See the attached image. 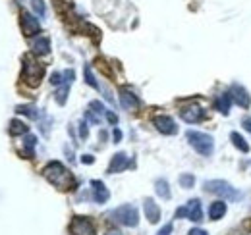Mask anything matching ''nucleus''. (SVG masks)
Here are the masks:
<instances>
[{
    "instance_id": "33",
    "label": "nucleus",
    "mask_w": 251,
    "mask_h": 235,
    "mask_svg": "<svg viewBox=\"0 0 251 235\" xmlns=\"http://www.w3.org/2000/svg\"><path fill=\"white\" fill-rule=\"evenodd\" d=\"M170 234H172V224H166V226H164L157 235H170Z\"/></svg>"
},
{
    "instance_id": "20",
    "label": "nucleus",
    "mask_w": 251,
    "mask_h": 235,
    "mask_svg": "<svg viewBox=\"0 0 251 235\" xmlns=\"http://www.w3.org/2000/svg\"><path fill=\"white\" fill-rule=\"evenodd\" d=\"M8 131H10V135H25V133L29 131V127H27V123H24L22 119H12Z\"/></svg>"
},
{
    "instance_id": "4",
    "label": "nucleus",
    "mask_w": 251,
    "mask_h": 235,
    "mask_svg": "<svg viewBox=\"0 0 251 235\" xmlns=\"http://www.w3.org/2000/svg\"><path fill=\"white\" fill-rule=\"evenodd\" d=\"M43 75H45V66L39 64V62H35V60H31L29 56H25V58H24V71H22L24 81H25L27 85H31V87H37V85L41 83Z\"/></svg>"
},
{
    "instance_id": "5",
    "label": "nucleus",
    "mask_w": 251,
    "mask_h": 235,
    "mask_svg": "<svg viewBox=\"0 0 251 235\" xmlns=\"http://www.w3.org/2000/svg\"><path fill=\"white\" fill-rule=\"evenodd\" d=\"M112 218L122 224V226H127V228H135L139 224V214H137V208L131 205H124L120 208H116L112 212Z\"/></svg>"
},
{
    "instance_id": "14",
    "label": "nucleus",
    "mask_w": 251,
    "mask_h": 235,
    "mask_svg": "<svg viewBox=\"0 0 251 235\" xmlns=\"http://www.w3.org/2000/svg\"><path fill=\"white\" fill-rule=\"evenodd\" d=\"M120 102H122V106L126 110H137L139 108V98L127 87L120 89Z\"/></svg>"
},
{
    "instance_id": "18",
    "label": "nucleus",
    "mask_w": 251,
    "mask_h": 235,
    "mask_svg": "<svg viewBox=\"0 0 251 235\" xmlns=\"http://www.w3.org/2000/svg\"><path fill=\"white\" fill-rule=\"evenodd\" d=\"M224 214H226V203H224V201H215V203H211V206H209V220L217 222Z\"/></svg>"
},
{
    "instance_id": "6",
    "label": "nucleus",
    "mask_w": 251,
    "mask_h": 235,
    "mask_svg": "<svg viewBox=\"0 0 251 235\" xmlns=\"http://www.w3.org/2000/svg\"><path fill=\"white\" fill-rule=\"evenodd\" d=\"M176 218H189L191 222H201V218H203L201 201H199V199H193V201H189L186 206L178 208V210H176Z\"/></svg>"
},
{
    "instance_id": "38",
    "label": "nucleus",
    "mask_w": 251,
    "mask_h": 235,
    "mask_svg": "<svg viewBox=\"0 0 251 235\" xmlns=\"http://www.w3.org/2000/svg\"><path fill=\"white\" fill-rule=\"evenodd\" d=\"M106 235H122V234H120V232H108Z\"/></svg>"
},
{
    "instance_id": "16",
    "label": "nucleus",
    "mask_w": 251,
    "mask_h": 235,
    "mask_svg": "<svg viewBox=\"0 0 251 235\" xmlns=\"http://www.w3.org/2000/svg\"><path fill=\"white\" fill-rule=\"evenodd\" d=\"M143 210H145V216H147V220L151 224H157L158 220H160V208H158V205L153 199H145Z\"/></svg>"
},
{
    "instance_id": "36",
    "label": "nucleus",
    "mask_w": 251,
    "mask_h": 235,
    "mask_svg": "<svg viewBox=\"0 0 251 235\" xmlns=\"http://www.w3.org/2000/svg\"><path fill=\"white\" fill-rule=\"evenodd\" d=\"M189 235H209L205 230H201V228H193L191 232H189Z\"/></svg>"
},
{
    "instance_id": "29",
    "label": "nucleus",
    "mask_w": 251,
    "mask_h": 235,
    "mask_svg": "<svg viewBox=\"0 0 251 235\" xmlns=\"http://www.w3.org/2000/svg\"><path fill=\"white\" fill-rule=\"evenodd\" d=\"M89 106H91V110H97V114H104V112H106V110L102 108V104H100L99 100H93V102H91Z\"/></svg>"
},
{
    "instance_id": "32",
    "label": "nucleus",
    "mask_w": 251,
    "mask_h": 235,
    "mask_svg": "<svg viewBox=\"0 0 251 235\" xmlns=\"http://www.w3.org/2000/svg\"><path fill=\"white\" fill-rule=\"evenodd\" d=\"M85 119H89V121H93V123H99V121H100V118L95 116V112H91V110L85 112Z\"/></svg>"
},
{
    "instance_id": "19",
    "label": "nucleus",
    "mask_w": 251,
    "mask_h": 235,
    "mask_svg": "<svg viewBox=\"0 0 251 235\" xmlns=\"http://www.w3.org/2000/svg\"><path fill=\"white\" fill-rule=\"evenodd\" d=\"M230 106H232V96H230V93H226V94H219V96L215 98V108L219 110L220 114H228Z\"/></svg>"
},
{
    "instance_id": "30",
    "label": "nucleus",
    "mask_w": 251,
    "mask_h": 235,
    "mask_svg": "<svg viewBox=\"0 0 251 235\" xmlns=\"http://www.w3.org/2000/svg\"><path fill=\"white\" fill-rule=\"evenodd\" d=\"M87 135H89V129H87V123H85V121H81V123H79V137H81V139H85Z\"/></svg>"
},
{
    "instance_id": "1",
    "label": "nucleus",
    "mask_w": 251,
    "mask_h": 235,
    "mask_svg": "<svg viewBox=\"0 0 251 235\" xmlns=\"http://www.w3.org/2000/svg\"><path fill=\"white\" fill-rule=\"evenodd\" d=\"M43 176L60 191H70V189L75 187L74 176L70 174V170L64 168V164H60V162H49L45 166V170H43Z\"/></svg>"
},
{
    "instance_id": "24",
    "label": "nucleus",
    "mask_w": 251,
    "mask_h": 235,
    "mask_svg": "<svg viewBox=\"0 0 251 235\" xmlns=\"http://www.w3.org/2000/svg\"><path fill=\"white\" fill-rule=\"evenodd\" d=\"M16 110H18L20 114H24V116L33 118V119H37V118H39V110H37L35 106H18Z\"/></svg>"
},
{
    "instance_id": "9",
    "label": "nucleus",
    "mask_w": 251,
    "mask_h": 235,
    "mask_svg": "<svg viewBox=\"0 0 251 235\" xmlns=\"http://www.w3.org/2000/svg\"><path fill=\"white\" fill-rule=\"evenodd\" d=\"M180 118H182L184 121H188V123H197V121H201V119L205 118V112H203V108L197 106V104H188V106H184V108L180 110Z\"/></svg>"
},
{
    "instance_id": "11",
    "label": "nucleus",
    "mask_w": 251,
    "mask_h": 235,
    "mask_svg": "<svg viewBox=\"0 0 251 235\" xmlns=\"http://www.w3.org/2000/svg\"><path fill=\"white\" fill-rule=\"evenodd\" d=\"M153 123H155V127H157L162 135H174V133L178 131L174 119L168 116H157L155 119H153Z\"/></svg>"
},
{
    "instance_id": "13",
    "label": "nucleus",
    "mask_w": 251,
    "mask_h": 235,
    "mask_svg": "<svg viewBox=\"0 0 251 235\" xmlns=\"http://www.w3.org/2000/svg\"><path fill=\"white\" fill-rule=\"evenodd\" d=\"M129 166H131L129 158L126 156L124 152H118V154H114V156H112V160H110L108 174H118V172H122V170L129 168Z\"/></svg>"
},
{
    "instance_id": "26",
    "label": "nucleus",
    "mask_w": 251,
    "mask_h": 235,
    "mask_svg": "<svg viewBox=\"0 0 251 235\" xmlns=\"http://www.w3.org/2000/svg\"><path fill=\"white\" fill-rule=\"evenodd\" d=\"M24 143H25V148H27V154L31 156V154H33V147L37 145V137H35V135H27Z\"/></svg>"
},
{
    "instance_id": "12",
    "label": "nucleus",
    "mask_w": 251,
    "mask_h": 235,
    "mask_svg": "<svg viewBox=\"0 0 251 235\" xmlns=\"http://www.w3.org/2000/svg\"><path fill=\"white\" fill-rule=\"evenodd\" d=\"M62 75H64V83L60 85V89L56 91V102H58L60 106L66 104L68 91H70V85H72V81H74V70H66Z\"/></svg>"
},
{
    "instance_id": "3",
    "label": "nucleus",
    "mask_w": 251,
    "mask_h": 235,
    "mask_svg": "<svg viewBox=\"0 0 251 235\" xmlns=\"http://www.w3.org/2000/svg\"><path fill=\"white\" fill-rule=\"evenodd\" d=\"M188 141L189 145L195 148L201 156H211L215 150V141L211 135L201 133V131H188Z\"/></svg>"
},
{
    "instance_id": "27",
    "label": "nucleus",
    "mask_w": 251,
    "mask_h": 235,
    "mask_svg": "<svg viewBox=\"0 0 251 235\" xmlns=\"http://www.w3.org/2000/svg\"><path fill=\"white\" fill-rule=\"evenodd\" d=\"M31 4H33V8H35V12L43 18L45 16V12H47V8H45V2L43 0H31Z\"/></svg>"
},
{
    "instance_id": "34",
    "label": "nucleus",
    "mask_w": 251,
    "mask_h": 235,
    "mask_svg": "<svg viewBox=\"0 0 251 235\" xmlns=\"http://www.w3.org/2000/svg\"><path fill=\"white\" fill-rule=\"evenodd\" d=\"M112 139H114V143H118V141L122 139V131H120L118 127H114V131H112Z\"/></svg>"
},
{
    "instance_id": "21",
    "label": "nucleus",
    "mask_w": 251,
    "mask_h": 235,
    "mask_svg": "<svg viewBox=\"0 0 251 235\" xmlns=\"http://www.w3.org/2000/svg\"><path fill=\"white\" fill-rule=\"evenodd\" d=\"M155 191H157V195L160 199H170L172 197V193H170V187H168V181L166 179H157L155 181Z\"/></svg>"
},
{
    "instance_id": "15",
    "label": "nucleus",
    "mask_w": 251,
    "mask_h": 235,
    "mask_svg": "<svg viewBox=\"0 0 251 235\" xmlns=\"http://www.w3.org/2000/svg\"><path fill=\"white\" fill-rule=\"evenodd\" d=\"M91 187H93V199H95V203L102 205V203H106V201H108L110 193H108V189H106V185H104L102 181H99V179H93V181H91Z\"/></svg>"
},
{
    "instance_id": "23",
    "label": "nucleus",
    "mask_w": 251,
    "mask_h": 235,
    "mask_svg": "<svg viewBox=\"0 0 251 235\" xmlns=\"http://www.w3.org/2000/svg\"><path fill=\"white\" fill-rule=\"evenodd\" d=\"M83 73H85V81H87V85L89 87H93L99 91V83H97V79H95V75H93V71H91V66H85V70H83Z\"/></svg>"
},
{
    "instance_id": "35",
    "label": "nucleus",
    "mask_w": 251,
    "mask_h": 235,
    "mask_svg": "<svg viewBox=\"0 0 251 235\" xmlns=\"http://www.w3.org/2000/svg\"><path fill=\"white\" fill-rule=\"evenodd\" d=\"M81 162H83V164H93L95 158L91 154H83V156H81Z\"/></svg>"
},
{
    "instance_id": "28",
    "label": "nucleus",
    "mask_w": 251,
    "mask_h": 235,
    "mask_svg": "<svg viewBox=\"0 0 251 235\" xmlns=\"http://www.w3.org/2000/svg\"><path fill=\"white\" fill-rule=\"evenodd\" d=\"M62 73H52V75H50V83H52V85H56V87H60V85H62L64 81H62Z\"/></svg>"
},
{
    "instance_id": "37",
    "label": "nucleus",
    "mask_w": 251,
    "mask_h": 235,
    "mask_svg": "<svg viewBox=\"0 0 251 235\" xmlns=\"http://www.w3.org/2000/svg\"><path fill=\"white\" fill-rule=\"evenodd\" d=\"M244 127H246L248 131H251V118H248V119H244Z\"/></svg>"
},
{
    "instance_id": "17",
    "label": "nucleus",
    "mask_w": 251,
    "mask_h": 235,
    "mask_svg": "<svg viewBox=\"0 0 251 235\" xmlns=\"http://www.w3.org/2000/svg\"><path fill=\"white\" fill-rule=\"evenodd\" d=\"M31 48H33V52L39 54V56L49 54V52H50V39H49L47 35H39V37L33 41Z\"/></svg>"
},
{
    "instance_id": "8",
    "label": "nucleus",
    "mask_w": 251,
    "mask_h": 235,
    "mask_svg": "<svg viewBox=\"0 0 251 235\" xmlns=\"http://www.w3.org/2000/svg\"><path fill=\"white\" fill-rule=\"evenodd\" d=\"M20 24H22V31H24L25 37H35V35L41 31L39 20H37L35 16H31L29 12H22V16H20Z\"/></svg>"
},
{
    "instance_id": "31",
    "label": "nucleus",
    "mask_w": 251,
    "mask_h": 235,
    "mask_svg": "<svg viewBox=\"0 0 251 235\" xmlns=\"http://www.w3.org/2000/svg\"><path fill=\"white\" fill-rule=\"evenodd\" d=\"M104 116H106V119H108V121H110L112 125H116V123H118V116H116L114 112H110V110H106V112H104Z\"/></svg>"
},
{
    "instance_id": "10",
    "label": "nucleus",
    "mask_w": 251,
    "mask_h": 235,
    "mask_svg": "<svg viewBox=\"0 0 251 235\" xmlns=\"http://www.w3.org/2000/svg\"><path fill=\"white\" fill-rule=\"evenodd\" d=\"M230 96H232V100L236 102V104H240L242 108H250L251 104V96L250 93L246 91V87H242V85H232V89H230Z\"/></svg>"
},
{
    "instance_id": "22",
    "label": "nucleus",
    "mask_w": 251,
    "mask_h": 235,
    "mask_svg": "<svg viewBox=\"0 0 251 235\" xmlns=\"http://www.w3.org/2000/svg\"><path fill=\"white\" fill-rule=\"evenodd\" d=\"M230 139H232L234 147L238 148V150H242V152H250V145H248V141H246L240 133H232V135H230Z\"/></svg>"
},
{
    "instance_id": "25",
    "label": "nucleus",
    "mask_w": 251,
    "mask_h": 235,
    "mask_svg": "<svg viewBox=\"0 0 251 235\" xmlns=\"http://www.w3.org/2000/svg\"><path fill=\"white\" fill-rule=\"evenodd\" d=\"M180 185H182L184 189H191V187L195 185V177L191 176V174H182V176H180Z\"/></svg>"
},
{
    "instance_id": "2",
    "label": "nucleus",
    "mask_w": 251,
    "mask_h": 235,
    "mask_svg": "<svg viewBox=\"0 0 251 235\" xmlns=\"http://www.w3.org/2000/svg\"><path fill=\"white\" fill-rule=\"evenodd\" d=\"M205 191L213 193V195H219L226 201H240L242 199V193L238 189H234L230 183L222 181V179H215V181H205Z\"/></svg>"
},
{
    "instance_id": "7",
    "label": "nucleus",
    "mask_w": 251,
    "mask_h": 235,
    "mask_svg": "<svg viewBox=\"0 0 251 235\" xmlns=\"http://www.w3.org/2000/svg\"><path fill=\"white\" fill-rule=\"evenodd\" d=\"M70 234L72 235H95V226L89 218L75 216L70 224Z\"/></svg>"
}]
</instances>
